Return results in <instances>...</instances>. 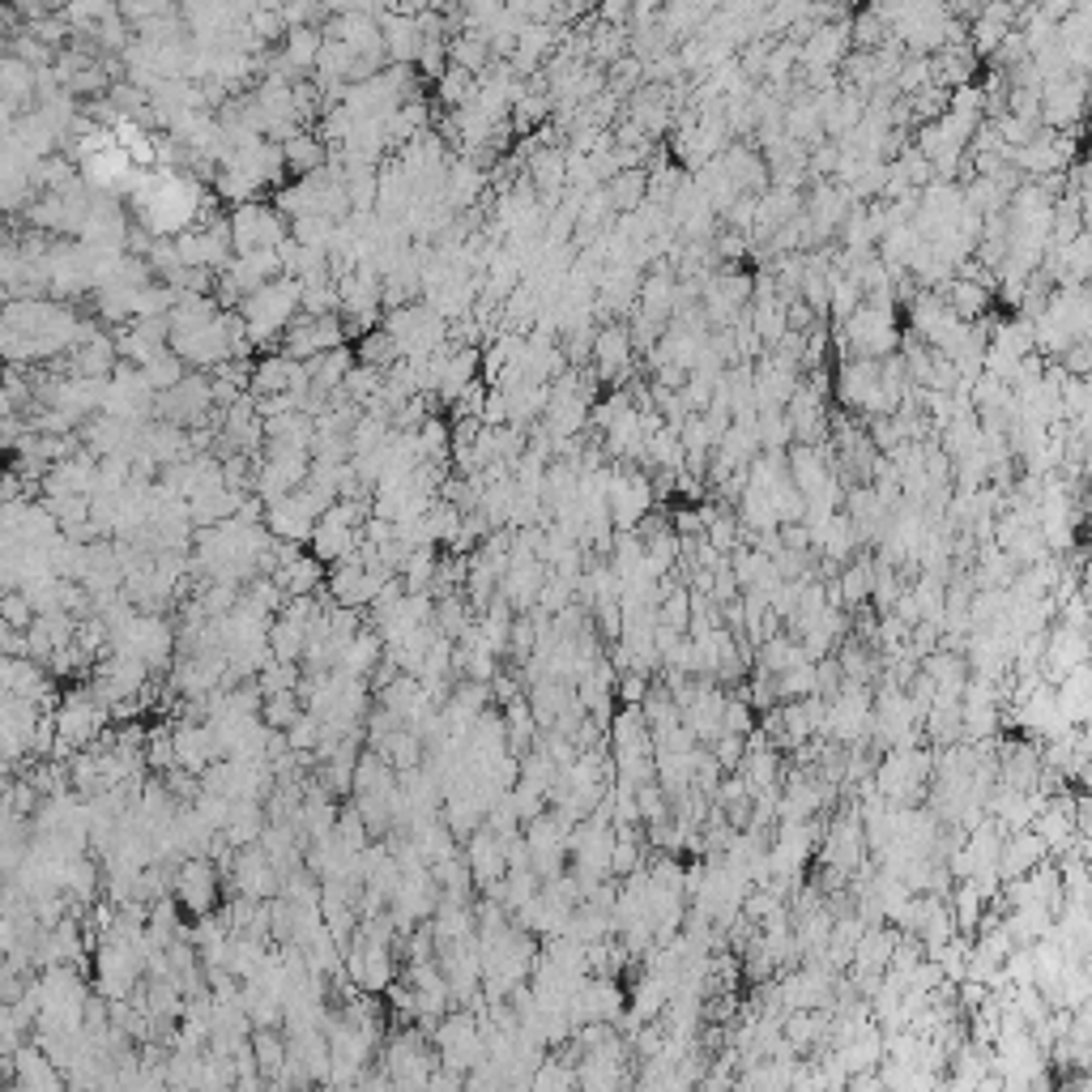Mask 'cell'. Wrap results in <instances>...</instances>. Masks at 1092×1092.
<instances>
[{"mask_svg":"<svg viewBox=\"0 0 1092 1092\" xmlns=\"http://www.w3.org/2000/svg\"><path fill=\"white\" fill-rule=\"evenodd\" d=\"M299 312H304V286L295 278H278L239 304V316L248 321V334L261 355H278V342L299 321Z\"/></svg>","mask_w":1092,"mask_h":1092,"instance_id":"6da1fadb","label":"cell"},{"mask_svg":"<svg viewBox=\"0 0 1092 1092\" xmlns=\"http://www.w3.org/2000/svg\"><path fill=\"white\" fill-rule=\"evenodd\" d=\"M364 543V530H355V526H346L342 517H338V508H329L321 521H316V534H312V555L325 563V567H334V563H342V559H351L355 550Z\"/></svg>","mask_w":1092,"mask_h":1092,"instance_id":"8992f818","label":"cell"},{"mask_svg":"<svg viewBox=\"0 0 1092 1092\" xmlns=\"http://www.w3.org/2000/svg\"><path fill=\"white\" fill-rule=\"evenodd\" d=\"M355 359H359L364 367H375V371H393V367L401 364V355H397V342H393L384 329L367 334L364 342L355 346Z\"/></svg>","mask_w":1092,"mask_h":1092,"instance_id":"2e32d148","label":"cell"},{"mask_svg":"<svg viewBox=\"0 0 1092 1092\" xmlns=\"http://www.w3.org/2000/svg\"><path fill=\"white\" fill-rule=\"evenodd\" d=\"M726 726L734 729V734H738V729L751 726V722H747V709H742V705H729V722H726Z\"/></svg>","mask_w":1092,"mask_h":1092,"instance_id":"7402d4cb","label":"cell"},{"mask_svg":"<svg viewBox=\"0 0 1092 1092\" xmlns=\"http://www.w3.org/2000/svg\"><path fill=\"white\" fill-rule=\"evenodd\" d=\"M572 1084V1076H567V1067H559V1063H543L538 1072H534V1092H567Z\"/></svg>","mask_w":1092,"mask_h":1092,"instance_id":"ffe728a7","label":"cell"},{"mask_svg":"<svg viewBox=\"0 0 1092 1092\" xmlns=\"http://www.w3.org/2000/svg\"><path fill=\"white\" fill-rule=\"evenodd\" d=\"M619 696L628 700V705H636V700H645V679L640 675H628L623 683H619Z\"/></svg>","mask_w":1092,"mask_h":1092,"instance_id":"44dd1931","label":"cell"},{"mask_svg":"<svg viewBox=\"0 0 1092 1092\" xmlns=\"http://www.w3.org/2000/svg\"><path fill=\"white\" fill-rule=\"evenodd\" d=\"M466 862L474 871V884L478 892H491L508 880V850H504V837H496L487 824L466 841Z\"/></svg>","mask_w":1092,"mask_h":1092,"instance_id":"5b68a950","label":"cell"},{"mask_svg":"<svg viewBox=\"0 0 1092 1092\" xmlns=\"http://www.w3.org/2000/svg\"><path fill=\"white\" fill-rule=\"evenodd\" d=\"M453 351V346H448ZM478 371H483V351L478 346H466V351H453L448 364L440 371V388H436V401L444 405H457L474 384H478Z\"/></svg>","mask_w":1092,"mask_h":1092,"instance_id":"52a82bcc","label":"cell"},{"mask_svg":"<svg viewBox=\"0 0 1092 1092\" xmlns=\"http://www.w3.org/2000/svg\"><path fill=\"white\" fill-rule=\"evenodd\" d=\"M397 772H414V768H423L427 764V742H423V734H414V729H397L393 738H384L380 747H375Z\"/></svg>","mask_w":1092,"mask_h":1092,"instance_id":"8fae6325","label":"cell"},{"mask_svg":"<svg viewBox=\"0 0 1092 1092\" xmlns=\"http://www.w3.org/2000/svg\"><path fill=\"white\" fill-rule=\"evenodd\" d=\"M34 619H39V610L30 606V597H26L21 589H9V593L0 597V623H4V628H13V632H30V628H34Z\"/></svg>","mask_w":1092,"mask_h":1092,"instance_id":"e0dca14e","label":"cell"},{"mask_svg":"<svg viewBox=\"0 0 1092 1092\" xmlns=\"http://www.w3.org/2000/svg\"><path fill=\"white\" fill-rule=\"evenodd\" d=\"M474 90H478V77L466 73V69H457V64H448V73L436 82V94H440V103H444L448 112H461V107L474 99Z\"/></svg>","mask_w":1092,"mask_h":1092,"instance_id":"9a60e30c","label":"cell"},{"mask_svg":"<svg viewBox=\"0 0 1092 1092\" xmlns=\"http://www.w3.org/2000/svg\"><path fill=\"white\" fill-rule=\"evenodd\" d=\"M4 51H9V56H17V60H26L30 69H56V60H60V51H56V47H47L34 30H13V34H9V43H4Z\"/></svg>","mask_w":1092,"mask_h":1092,"instance_id":"4fadbf2b","label":"cell"},{"mask_svg":"<svg viewBox=\"0 0 1092 1092\" xmlns=\"http://www.w3.org/2000/svg\"><path fill=\"white\" fill-rule=\"evenodd\" d=\"M295 359L286 355H261L256 359V371H252V397L265 401V397H282L291 393V375H295Z\"/></svg>","mask_w":1092,"mask_h":1092,"instance_id":"9c48e42d","label":"cell"},{"mask_svg":"<svg viewBox=\"0 0 1092 1092\" xmlns=\"http://www.w3.org/2000/svg\"><path fill=\"white\" fill-rule=\"evenodd\" d=\"M615 213H636L649 205V172H619L615 180L606 183Z\"/></svg>","mask_w":1092,"mask_h":1092,"instance_id":"7c38bea8","label":"cell"},{"mask_svg":"<svg viewBox=\"0 0 1092 1092\" xmlns=\"http://www.w3.org/2000/svg\"><path fill=\"white\" fill-rule=\"evenodd\" d=\"M282 150H286V172H295V180H308V176L334 167V150L316 137V129H304V133L291 137Z\"/></svg>","mask_w":1092,"mask_h":1092,"instance_id":"ba28073f","label":"cell"},{"mask_svg":"<svg viewBox=\"0 0 1092 1092\" xmlns=\"http://www.w3.org/2000/svg\"><path fill=\"white\" fill-rule=\"evenodd\" d=\"M218 888H222V875H218V867L209 858H183V862H176V901L192 917H209L213 913L218 897H222Z\"/></svg>","mask_w":1092,"mask_h":1092,"instance_id":"3957f363","label":"cell"},{"mask_svg":"<svg viewBox=\"0 0 1092 1092\" xmlns=\"http://www.w3.org/2000/svg\"><path fill=\"white\" fill-rule=\"evenodd\" d=\"M231 231H235V256H252L261 248H282L291 239V222L278 205L248 201L231 209Z\"/></svg>","mask_w":1092,"mask_h":1092,"instance_id":"7a4b0ae2","label":"cell"},{"mask_svg":"<svg viewBox=\"0 0 1092 1092\" xmlns=\"http://www.w3.org/2000/svg\"><path fill=\"white\" fill-rule=\"evenodd\" d=\"M632 364H636V346H632L628 325L623 321H606L597 329V342H593V371H597V380L623 388L628 375H632Z\"/></svg>","mask_w":1092,"mask_h":1092,"instance_id":"277c9868","label":"cell"},{"mask_svg":"<svg viewBox=\"0 0 1092 1092\" xmlns=\"http://www.w3.org/2000/svg\"><path fill=\"white\" fill-rule=\"evenodd\" d=\"M321 738H325V722H321L316 713H304L295 726L286 729V742H291L295 755H312V751L321 747Z\"/></svg>","mask_w":1092,"mask_h":1092,"instance_id":"ac0fdd59","label":"cell"},{"mask_svg":"<svg viewBox=\"0 0 1092 1092\" xmlns=\"http://www.w3.org/2000/svg\"><path fill=\"white\" fill-rule=\"evenodd\" d=\"M722 759H726V764L738 759V738H734V734H726V742H722Z\"/></svg>","mask_w":1092,"mask_h":1092,"instance_id":"603a6c76","label":"cell"},{"mask_svg":"<svg viewBox=\"0 0 1092 1092\" xmlns=\"http://www.w3.org/2000/svg\"><path fill=\"white\" fill-rule=\"evenodd\" d=\"M414 69H423V77L427 82H440L444 73H448V39H427L423 43V51H418V64Z\"/></svg>","mask_w":1092,"mask_h":1092,"instance_id":"d6986e66","label":"cell"},{"mask_svg":"<svg viewBox=\"0 0 1092 1092\" xmlns=\"http://www.w3.org/2000/svg\"><path fill=\"white\" fill-rule=\"evenodd\" d=\"M252 1059H256V1072L278 1084V1076L286 1072V1059H291V1042H282L278 1029H252Z\"/></svg>","mask_w":1092,"mask_h":1092,"instance_id":"30bf717a","label":"cell"},{"mask_svg":"<svg viewBox=\"0 0 1092 1092\" xmlns=\"http://www.w3.org/2000/svg\"><path fill=\"white\" fill-rule=\"evenodd\" d=\"M304 713H308V709H304V696H299V692H278V696H265L261 722L269 729H278V734H286Z\"/></svg>","mask_w":1092,"mask_h":1092,"instance_id":"5bb4252c","label":"cell"}]
</instances>
